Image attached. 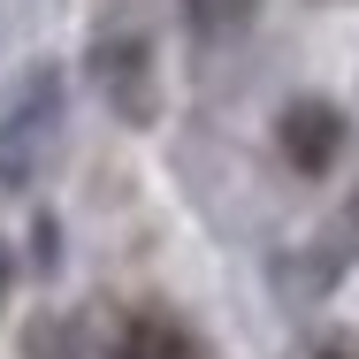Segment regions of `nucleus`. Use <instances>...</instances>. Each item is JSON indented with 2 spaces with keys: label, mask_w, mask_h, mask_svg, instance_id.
Masks as SVG:
<instances>
[{
  "label": "nucleus",
  "mask_w": 359,
  "mask_h": 359,
  "mask_svg": "<svg viewBox=\"0 0 359 359\" xmlns=\"http://www.w3.org/2000/svg\"><path fill=\"white\" fill-rule=\"evenodd\" d=\"M245 8H252V0H191V15H207V31H229Z\"/></svg>",
  "instance_id": "39448f33"
},
{
  "label": "nucleus",
  "mask_w": 359,
  "mask_h": 359,
  "mask_svg": "<svg viewBox=\"0 0 359 359\" xmlns=\"http://www.w3.org/2000/svg\"><path fill=\"white\" fill-rule=\"evenodd\" d=\"M46 138H54V76H39L23 92V115H8V130H0V176L23 184L46 161Z\"/></svg>",
  "instance_id": "f03ea898"
},
{
  "label": "nucleus",
  "mask_w": 359,
  "mask_h": 359,
  "mask_svg": "<svg viewBox=\"0 0 359 359\" xmlns=\"http://www.w3.org/2000/svg\"><path fill=\"white\" fill-rule=\"evenodd\" d=\"M115 359H199V344H191V329H176L168 313H138V321L123 329V352Z\"/></svg>",
  "instance_id": "7ed1b4c3"
},
{
  "label": "nucleus",
  "mask_w": 359,
  "mask_h": 359,
  "mask_svg": "<svg viewBox=\"0 0 359 359\" xmlns=\"http://www.w3.org/2000/svg\"><path fill=\"white\" fill-rule=\"evenodd\" d=\"M276 145H283L290 168H306V176H321L329 161H337V145H344V115L329 107V100H290L283 123H276Z\"/></svg>",
  "instance_id": "f257e3e1"
},
{
  "label": "nucleus",
  "mask_w": 359,
  "mask_h": 359,
  "mask_svg": "<svg viewBox=\"0 0 359 359\" xmlns=\"http://www.w3.org/2000/svg\"><path fill=\"white\" fill-rule=\"evenodd\" d=\"M100 76H107V100L123 107V115H145V46L123 62V46H107L100 54Z\"/></svg>",
  "instance_id": "20e7f679"
},
{
  "label": "nucleus",
  "mask_w": 359,
  "mask_h": 359,
  "mask_svg": "<svg viewBox=\"0 0 359 359\" xmlns=\"http://www.w3.org/2000/svg\"><path fill=\"white\" fill-rule=\"evenodd\" d=\"M352 237H359V199H352Z\"/></svg>",
  "instance_id": "423d86ee"
}]
</instances>
